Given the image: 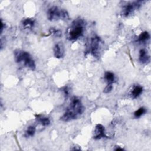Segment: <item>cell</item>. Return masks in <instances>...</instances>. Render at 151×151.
Returning <instances> with one entry per match:
<instances>
[{
	"instance_id": "obj_1",
	"label": "cell",
	"mask_w": 151,
	"mask_h": 151,
	"mask_svg": "<svg viewBox=\"0 0 151 151\" xmlns=\"http://www.w3.org/2000/svg\"><path fill=\"white\" fill-rule=\"evenodd\" d=\"M85 108L80 98L73 96L70 100V103L66 108L60 120L63 122H68L79 117L84 111Z\"/></svg>"
},
{
	"instance_id": "obj_2",
	"label": "cell",
	"mask_w": 151,
	"mask_h": 151,
	"mask_svg": "<svg viewBox=\"0 0 151 151\" xmlns=\"http://www.w3.org/2000/svg\"><path fill=\"white\" fill-rule=\"evenodd\" d=\"M86 22L84 19L78 18L74 19L67 31V38L70 41H74L80 38L84 33Z\"/></svg>"
},
{
	"instance_id": "obj_3",
	"label": "cell",
	"mask_w": 151,
	"mask_h": 151,
	"mask_svg": "<svg viewBox=\"0 0 151 151\" xmlns=\"http://www.w3.org/2000/svg\"><path fill=\"white\" fill-rule=\"evenodd\" d=\"M15 61L28 68L32 71L35 70L36 65L30 54L27 51L21 50H16L14 51Z\"/></svg>"
},
{
	"instance_id": "obj_4",
	"label": "cell",
	"mask_w": 151,
	"mask_h": 151,
	"mask_svg": "<svg viewBox=\"0 0 151 151\" xmlns=\"http://www.w3.org/2000/svg\"><path fill=\"white\" fill-rule=\"evenodd\" d=\"M47 18L50 21H55L58 19L68 20L69 14L64 9H59L56 6L50 7L47 13Z\"/></svg>"
},
{
	"instance_id": "obj_5",
	"label": "cell",
	"mask_w": 151,
	"mask_h": 151,
	"mask_svg": "<svg viewBox=\"0 0 151 151\" xmlns=\"http://www.w3.org/2000/svg\"><path fill=\"white\" fill-rule=\"evenodd\" d=\"M103 43L102 40L99 37L94 35V37H91L88 50V52L90 53L94 57L99 58L102 48Z\"/></svg>"
},
{
	"instance_id": "obj_6",
	"label": "cell",
	"mask_w": 151,
	"mask_h": 151,
	"mask_svg": "<svg viewBox=\"0 0 151 151\" xmlns=\"http://www.w3.org/2000/svg\"><path fill=\"white\" fill-rule=\"evenodd\" d=\"M143 2H144V1H134V2L128 3L127 4H126L123 6L122 13V15L125 17L129 16L135 10L140 8Z\"/></svg>"
},
{
	"instance_id": "obj_7",
	"label": "cell",
	"mask_w": 151,
	"mask_h": 151,
	"mask_svg": "<svg viewBox=\"0 0 151 151\" xmlns=\"http://www.w3.org/2000/svg\"><path fill=\"white\" fill-rule=\"evenodd\" d=\"M105 134V129L104 127L101 124H97L94 129L93 132V138L95 140H99L103 137H106Z\"/></svg>"
},
{
	"instance_id": "obj_8",
	"label": "cell",
	"mask_w": 151,
	"mask_h": 151,
	"mask_svg": "<svg viewBox=\"0 0 151 151\" xmlns=\"http://www.w3.org/2000/svg\"><path fill=\"white\" fill-rule=\"evenodd\" d=\"M64 54V46L62 42H58L54 47V55L57 58H61Z\"/></svg>"
},
{
	"instance_id": "obj_9",
	"label": "cell",
	"mask_w": 151,
	"mask_h": 151,
	"mask_svg": "<svg viewBox=\"0 0 151 151\" xmlns=\"http://www.w3.org/2000/svg\"><path fill=\"white\" fill-rule=\"evenodd\" d=\"M139 60L142 64H147L150 61V55L148 54L147 51L145 49H141L139 51Z\"/></svg>"
},
{
	"instance_id": "obj_10",
	"label": "cell",
	"mask_w": 151,
	"mask_h": 151,
	"mask_svg": "<svg viewBox=\"0 0 151 151\" xmlns=\"http://www.w3.org/2000/svg\"><path fill=\"white\" fill-rule=\"evenodd\" d=\"M143 91V87L139 85H136L133 86L130 91V96L133 99L138 97Z\"/></svg>"
},
{
	"instance_id": "obj_11",
	"label": "cell",
	"mask_w": 151,
	"mask_h": 151,
	"mask_svg": "<svg viewBox=\"0 0 151 151\" xmlns=\"http://www.w3.org/2000/svg\"><path fill=\"white\" fill-rule=\"evenodd\" d=\"M36 120L43 126H47L50 124V120L48 117L42 116L41 114L35 115Z\"/></svg>"
},
{
	"instance_id": "obj_12",
	"label": "cell",
	"mask_w": 151,
	"mask_h": 151,
	"mask_svg": "<svg viewBox=\"0 0 151 151\" xmlns=\"http://www.w3.org/2000/svg\"><path fill=\"white\" fill-rule=\"evenodd\" d=\"M35 24V21L32 18H26L23 20L22 25L24 29H31Z\"/></svg>"
},
{
	"instance_id": "obj_13",
	"label": "cell",
	"mask_w": 151,
	"mask_h": 151,
	"mask_svg": "<svg viewBox=\"0 0 151 151\" xmlns=\"http://www.w3.org/2000/svg\"><path fill=\"white\" fill-rule=\"evenodd\" d=\"M104 79L107 81V84H113L115 80V76L114 73L110 71H106L104 73Z\"/></svg>"
},
{
	"instance_id": "obj_14",
	"label": "cell",
	"mask_w": 151,
	"mask_h": 151,
	"mask_svg": "<svg viewBox=\"0 0 151 151\" xmlns=\"http://www.w3.org/2000/svg\"><path fill=\"white\" fill-rule=\"evenodd\" d=\"M36 131V128L34 126H29L25 132L24 136L25 137H32L34 135Z\"/></svg>"
},
{
	"instance_id": "obj_15",
	"label": "cell",
	"mask_w": 151,
	"mask_h": 151,
	"mask_svg": "<svg viewBox=\"0 0 151 151\" xmlns=\"http://www.w3.org/2000/svg\"><path fill=\"white\" fill-rule=\"evenodd\" d=\"M150 38V34L147 31H143L140 34L137 41L140 42L147 41Z\"/></svg>"
},
{
	"instance_id": "obj_16",
	"label": "cell",
	"mask_w": 151,
	"mask_h": 151,
	"mask_svg": "<svg viewBox=\"0 0 151 151\" xmlns=\"http://www.w3.org/2000/svg\"><path fill=\"white\" fill-rule=\"evenodd\" d=\"M49 34L55 37H61L62 36V31L55 28H50L49 29Z\"/></svg>"
},
{
	"instance_id": "obj_17",
	"label": "cell",
	"mask_w": 151,
	"mask_h": 151,
	"mask_svg": "<svg viewBox=\"0 0 151 151\" xmlns=\"http://www.w3.org/2000/svg\"><path fill=\"white\" fill-rule=\"evenodd\" d=\"M146 112V109L145 107H140L138 110L134 111V116L136 118H139L143 116L144 114H145Z\"/></svg>"
},
{
	"instance_id": "obj_18",
	"label": "cell",
	"mask_w": 151,
	"mask_h": 151,
	"mask_svg": "<svg viewBox=\"0 0 151 151\" xmlns=\"http://www.w3.org/2000/svg\"><path fill=\"white\" fill-rule=\"evenodd\" d=\"M112 89H113L112 84H107V85L104 88V89L103 90V92L104 93H109L112 90Z\"/></svg>"
},
{
	"instance_id": "obj_19",
	"label": "cell",
	"mask_w": 151,
	"mask_h": 151,
	"mask_svg": "<svg viewBox=\"0 0 151 151\" xmlns=\"http://www.w3.org/2000/svg\"><path fill=\"white\" fill-rule=\"evenodd\" d=\"M65 97H67L70 94V88L68 86H64L61 88Z\"/></svg>"
},
{
	"instance_id": "obj_20",
	"label": "cell",
	"mask_w": 151,
	"mask_h": 151,
	"mask_svg": "<svg viewBox=\"0 0 151 151\" xmlns=\"http://www.w3.org/2000/svg\"><path fill=\"white\" fill-rule=\"evenodd\" d=\"M114 150H116V151H117V150L119 151V150H123L124 149H123V148H122V147H117L115 148Z\"/></svg>"
},
{
	"instance_id": "obj_21",
	"label": "cell",
	"mask_w": 151,
	"mask_h": 151,
	"mask_svg": "<svg viewBox=\"0 0 151 151\" xmlns=\"http://www.w3.org/2000/svg\"><path fill=\"white\" fill-rule=\"evenodd\" d=\"M3 29H4V23H3L2 21L1 20V32H2Z\"/></svg>"
}]
</instances>
